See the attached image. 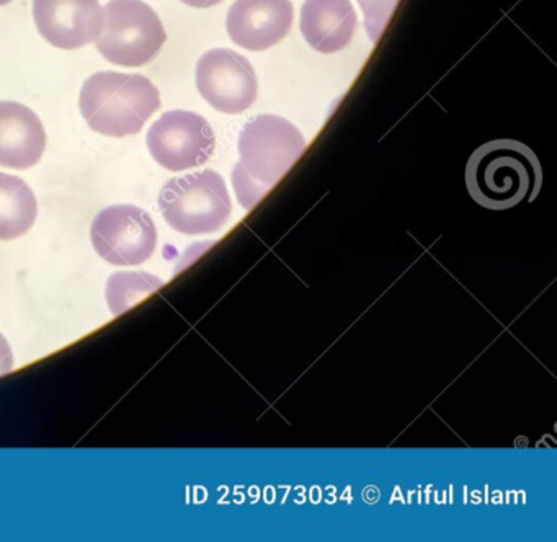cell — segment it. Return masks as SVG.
<instances>
[{"mask_svg": "<svg viewBox=\"0 0 557 542\" xmlns=\"http://www.w3.org/2000/svg\"><path fill=\"white\" fill-rule=\"evenodd\" d=\"M45 147L47 133L37 113L17 101H0V167L30 169Z\"/></svg>", "mask_w": 557, "mask_h": 542, "instance_id": "8fae6325", "label": "cell"}, {"mask_svg": "<svg viewBox=\"0 0 557 542\" xmlns=\"http://www.w3.org/2000/svg\"><path fill=\"white\" fill-rule=\"evenodd\" d=\"M12 0H0V5H8V3H11Z\"/></svg>", "mask_w": 557, "mask_h": 542, "instance_id": "ac0fdd59", "label": "cell"}, {"mask_svg": "<svg viewBox=\"0 0 557 542\" xmlns=\"http://www.w3.org/2000/svg\"><path fill=\"white\" fill-rule=\"evenodd\" d=\"M240 160L233 183L244 208L250 209L292 169L306 147L301 131L285 118L259 114L239 136Z\"/></svg>", "mask_w": 557, "mask_h": 542, "instance_id": "6da1fadb", "label": "cell"}, {"mask_svg": "<svg viewBox=\"0 0 557 542\" xmlns=\"http://www.w3.org/2000/svg\"><path fill=\"white\" fill-rule=\"evenodd\" d=\"M358 3L363 10L368 36H370L371 41L376 42L381 33L389 23L397 0H358Z\"/></svg>", "mask_w": 557, "mask_h": 542, "instance_id": "9a60e30c", "label": "cell"}, {"mask_svg": "<svg viewBox=\"0 0 557 542\" xmlns=\"http://www.w3.org/2000/svg\"><path fill=\"white\" fill-rule=\"evenodd\" d=\"M37 215L34 189L18 176L0 172V241L27 234Z\"/></svg>", "mask_w": 557, "mask_h": 542, "instance_id": "4fadbf2b", "label": "cell"}, {"mask_svg": "<svg viewBox=\"0 0 557 542\" xmlns=\"http://www.w3.org/2000/svg\"><path fill=\"white\" fill-rule=\"evenodd\" d=\"M197 87L201 97L227 114L252 107L259 82L250 62L239 52L218 48L205 52L197 64Z\"/></svg>", "mask_w": 557, "mask_h": 542, "instance_id": "ba28073f", "label": "cell"}, {"mask_svg": "<svg viewBox=\"0 0 557 542\" xmlns=\"http://www.w3.org/2000/svg\"><path fill=\"white\" fill-rule=\"evenodd\" d=\"M162 281L154 274L143 273H115L110 276L107 283V300L113 316H122L126 310L132 309L139 300L154 293L162 286Z\"/></svg>", "mask_w": 557, "mask_h": 542, "instance_id": "5bb4252c", "label": "cell"}, {"mask_svg": "<svg viewBox=\"0 0 557 542\" xmlns=\"http://www.w3.org/2000/svg\"><path fill=\"white\" fill-rule=\"evenodd\" d=\"M158 202L165 222L187 235L220 231L233 212L226 183L214 170L169 180L159 193Z\"/></svg>", "mask_w": 557, "mask_h": 542, "instance_id": "277c9868", "label": "cell"}, {"mask_svg": "<svg viewBox=\"0 0 557 542\" xmlns=\"http://www.w3.org/2000/svg\"><path fill=\"white\" fill-rule=\"evenodd\" d=\"M90 238L103 260L132 267L152 257L158 245V229L145 209L115 205L103 209L94 219Z\"/></svg>", "mask_w": 557, "mask_h": 542, "instance_id": "8992f818", "label": "cell"}, {"mask_svg": "<svg viewBox=\"0 0 557 542\" xmlns=\"http://www.w3.org/2000/svg\"><path fill=\"white\" fill-rule=\"evenodd\" d=\"M543 183L536 153L513 139H497L479 147L466 165L469 195L482 208L505 211L533 201Z\"/></svg>", "mask_w": 557, "mask_h": 542, "instance_id": "7a4b0ae2", "label": "cell"}, {"mask_svg": "<svg viewBox=\"0 0 557 542\" xmlns=\"http://www.w3.org/2000/svg\"><path fill=\"white\" fill-rule=\"evenodd\" d=\"M357 29V13L350 0H306L301 33L315 51L332 54L350 45Z\"/></svg>", "mask_w": 557, "mask_h": 542, "instance_id": "7c38bea8", "label": "cell"}, {"mask_svg": "<svg viewBox=\"0 0 557 542\" xmlns=\"http://www.w3.org/2000/svg\"><path fill=\"white\" fill-rule=\"evenodd\" d=\"M79 108L90 130L110 137L133 136L161 108V94L145 75L97 72L84 82Z\"/></svg>", "mask_w": 557, "mask_h": 542, "instance_id": "3957f363", "label": "cell"}, {"mask_svg": "<svg viewBox=\"0 0 557 542\" xmlns=\"http://www.w3.org/2000/svg\"><path fill=\"white\" fill-rule=\"evenodd\" d=\"M293 25L289 0H236L227 12L226 28L237 46L263 51L278 45Z\"/></svg>", "mask_w": 557, "mask_h": 542, "instance_id": "30bf717a", "label": "cell"}, {"mask_svg": "<svg viewBox=\"0 0 557 542\" xmlns=\"http://www.w3.org/2000/svg\"><path fill=\"white\" fill-rule=\"evenodd\" d=\"M182 2L190 7H197V9H208V7L218 5L223 0H182Z\"/></svg>", "mask_w": 557, "mask_h": 542, "instance_id": "e0dca14e", "label": "cell"}, {"mask_svg": "<svg viewBox=\"0 0 557 542\" xmlns=\"http://www.w3.org/2000/svg\"><path fill=\"white\" fill-rule=\"evenodd\" d=\"M168 39L158 13L143 0H110L103 9V28L97 38L100 54L123 67L154 61Z\"/></svg>", "mask_w": 557, "mask_h": 542, "instance_id": "5b68a950", "label": "cell"}, {"mask_svg": "<svg viewBox=\"0 0 557 542\" xmlns=\"http://www.w3.org/2000/svg\"><path fill=\"white\" fill-rule=\"evenodd\" d=\"M149 152L172 172H184L208 162L214 152L213 127L200 114L174 110L162 114L148 131Z\"/></svg>", "mask_w": 557, "mask_h": 542, "instance_id": "52a82bcc", "label": "cell"}, {"mask_svg": "<svg viewBox=\"0 0 557 542\" xmlns=\"http://www.w3.org/2000/svg\"><path fill=\"white\" fill-rule=\"evenodd\" d=\"M38 32L61 49H77L97 41L103 28L99 0H35Z\"/></svg>", "mask_w": 557, "mask_h": 542, "instance_id": "9c48e42d", "label": "cell"}, {"mask_svg": "<svg viewBox=\"0 0 557 542\" xmlns=\"http://www.w3.org/2000/svg\"><path fill=\"white\" fill-rule=\"evenodd\" d=\"M12 368H14V353L8 338L0 333V375L11 371Z\"/></svg>", "mask_w": 557, "mask_h": 542, "instance_id": "2e32d148", "label": "cell"}]
</instances>
